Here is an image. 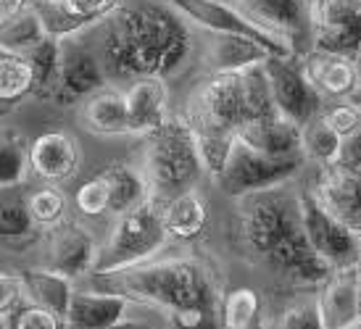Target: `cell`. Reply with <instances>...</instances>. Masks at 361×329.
Instances as JSON below:
<instances>
[{
  "label": "cell",
  "mask_w": 361,
  "mask_h": 329,
  "mask_svg": "<svg viewBox=\"0 0 361 329\" xmlns=\"http://www.w3.org/2000/svg\"><path fill=\"white\" fill-rule=\"evenodd\" d=\"M322 119L327 121L341 137L348 140L353 132L361 127V108L351 100H330L322 108Z\"/></svg>",
  "instance_id": "obj_39"
},
{
  "label": "cell",
  "mask_w": 361,
  "mask_h": 329,
  "mask_svg": "<svg viewBox=\"0 0 361 329\" xmlns=\"http://www.w3.org/2000/svg\"><path fill=\"white\" fill-rule=\"evenodd\" d=\"M324 329L361 327V269H338L317 290Z\"/></svg>",
  "instance_id": "obj_15"
},
{
  "label": "cell",
  "mask_w": 361,
  "mask_h": 329,
  "mask_svg": "<svg viewBox=\"0 0 361 329\" xmlns=\"http://www.w3.org/2000/svg\"><path fill=\"white\" fill-rule=\"evenodd\" d=\"M301 61L311 85L319 90L324 103L353 98L356 85H359L356 58L338 56V53H324V50H311L309 56H303Z\"/></svg>",
  "instance_id": "obj_19"
},
{
  "label": "cell",
  "mask_w": 361,
  "mask_h": 329,
  "mask_svg": "<svg viewBox=\"0 0 361 329\" xmlns=\"http://www.w3.org/2000/svg\"><path fill=\"white\" fill-rule=\"evenodd\" d=\"M259 30L303 58L314 50V13L311 0H227Z\"/></svg>",
  "instance_id": "obj_7"
},
{
  "label": "cell",
  "mask_w": 361,
  "mask_h": 329,
  "mask_svg": "<svg viewBox=\"0 0 361 329\" xmlns=\"http://www.w3.org/2000/svg\"><path fill=\"white\" fill-rule=\"evenodd\" d=\"M169 329H221L219 306H192V309L171 311Z\"/></svg>",
  "instance_id": "obj_40"
},
{
  "label": "cell",
  "mask_w": 361,
  "mask_h": 329,
  "mask_svg": "<svg viewBox=\"0 0 361 329\" xmlns=\"http://www.w3.org/2000/svg\"><path fill=\"white\" fill-rule=\"evenodd\" d=\"M356 69H359V85H356V92H353L351 103H356V106L361 108V56L356 58Z\"/></svg>",
  "instance_id": "obj_47"
},
{
  "label": "cell",
  "mask_w": 361,
  "mask_h": 329,
  "mask_svg": "<svg viewBox=\"0 0 361 329\" xmlns=\"http://www.w3.org/2000/svg\"><path fill=\"white\" fill-rule=\"evenodd\" d=\"M314 50L361 56V0H311Z\"/></svg>",
  "instance_id": "obj_12"
},
{
  "label": "cell",
  "mask_w": 361,
  "mask_h": 329,
  "mask_svg": "<svg viewBox=\"0 0 361 329\" xmlns=\"http://www.w3.org/2000/svg\"><path fill=\"white\" fill-rule=\"evenodd\" d=\"M221 329H251L264 324L259 292L251 287H238L221 295Z\"/></svg>",
  "instance_id": "obj_32"
},
{
  "label": "cell",
  "mask_w": 361,
  "mask_h": 329,
  "mask_svg": "<svg viewBox=\"0 0 361 329\" xmlns=\"http://www.w3.org/2000/svg\"><path fill=\"white\" fill-rule=\"evenodd\" d=\"M127 108H130V127L132 135L145 137L148 132L159 130L161 124L169 121V87L166 80L159 77H140L130 82L124 90Z\"/></svg>",
  "instance_id": "obj_21"
},
{
  "label": "cell",
  "mask_w": 361,
  "mask_h": 329,
  "mask_svg": "<svg viewBox=\"0 0 361 329\" xmlns=\"http://www.w3.org/2000/svg\"><path fill=\"white\" fill-rule=\"evenodd\" d=\"M251 329H267V324H256V327H251Z\"/></svg>",
  "instance_id": "obj_51"
},
{
  "label": "cell",
  "mask_w": 361,
  "mask_h": 329,
  "mask_svg": "<svg viewBox=\"0 0 361 329\" xmlns=\"http://www.w3.org/2000/svg\"><path fill=\"white\" fill-rule=\"evenodd\" d=\"M98 240L87 224L77 219H63L59 227L45 232V266L69 280H80L95 271Z\"/></svg>",
  "instance_id": "obj_13"
},
{
  "label": "cell",
  "mask_w": 361,
  "mask_h": 329,
  "mask_svg": "<svg viewBox=\"0 0 361 329\" xmlns=\"http://www.w3.org/2000/svg\"><path fill=\"white\" fill-rule=\"evenodd\" d=\"M92 290L114 292L130 303L164 311L192 309V306H221V292L206 263L195 259L145 261L130 269L90 274Z\"/></svg>",
  "instance_id": "obj_3"
},
{
  "label": "cell",
  "mask_w": 361,
  "mask_h": 329,
  "mask_svg": "<svg viewBox=\"0 0 361 329\" xmlns=\"http://www.w3.org/2000/svg\"><path fill=\"white\" fill-rule=\"evenodd\" d=\"M35 92V80L27 56H13L0 50V98L19 108L24 100L32 98Z\"/></svg>",
  "instance_id": "obj_33"
},
{
  "label": "cell",
  "mask_w": 361,
  "mask_h": 329,
  "mask_svg": "<svg viewBox=\"0 0 361 329\" xmlns=\"http://www.w3.org/2000/svg\"><path fill=\"white\" fill-rule=\"evenodd\" d=\"M195 142H198V153H201L203 169L209 177L219 180L227 161H230L238 135L235 132H195Z\"/></svg>",
  "instance_id": "obj_36"
},
{
  "label": "cell",
  "mask_w": 361,
  "mask_h": 329,
  "mask_svg": "<svg viewBox=\"0 0 361 329\" xmlns=\"http://www.w3.org/2000/svg\"><path fill=\"white\" fill-rule=\"evenodd\" d=\"M8 324L11 329H66V319H61L40 306H32L27 300L11 314Z\"/></svg>",
  "instance_id": "obj_42"
},
{
  "label": "cell",
  "mask_w": 361,
  "mask_h": 329,
  "mask_svg": "<svg viewBox=\"0 0 361 329\" xmlns=\"http://www.w3.org/2000/svg\"><path fill=\"white\" fill-rule=\"evenodd\" d=\"M109 85L106 69H103L98 50H90L82 40L66 37L63 40V63H61V82L53 103H59L63 108H71L77 103L95 95L98 90H103Z\"/></svg>",
  "instance_id": "obj_14"
},
{
  "label": "cell",
  "mask_w": 361,
  "mask_h": 329,
  "mask_svg": "<svg viewBox=\"0 0 361 329\" xmlns=\"http://www.w3.org/2000/svg\"><path fill=\"white\" fill-rule=\"evenodd\" d=\"M301 142H303V156L309 161L319 163V166H335L341 161L345 137H341L338 132L332 130L319 113L317 119H311L309 124L301 127Z\"/></svg>",
  "instance_id": "obj_31"
},
{
  "label": "cell",
  "mask_w": 361,
  "mask_h": 329,
  "mask_svg": "<svg viewBox=\"0 0 361 329\" xmlns=\"http://www.w3.org/2000/svg\"><path fill=\"white\" fill-rule=\"evenodd\" d=\"M27 206L35 224L42 232H51L53 227H59L61 221L66 219V195L61 192L56 185H40V187L27 190Z\"/></svg>",
  "instance_id": "obj_35"
},
{
  "label": "cell",
  "mask_w": 361,
  "mask_h": 329,
  "mask_svg": "<svg viewBox=\"0 0 361 329\" xmlns=\"http://www.w3.org/2000/svg\"><path fill=\"white\" fill-rule=\"evenodd\" d=\"M24 303V282L21 274L0 271V316H11Z\"/></svg>",
  "instance_id": "obj_43"
},
{
  "label": "cell",
  "mask_w": 361,
  "mask_h": 329,
  "mask_svg": "<svg viewBox=\"0 0 361 329\" xmlns=\"http://www.w3.org/2000/svg\"><path fill=\"white\" fill-rule=\"evenodd\" d=\"M164 3L171 6L177 13H182L190 24L211 32V35H238V37H248V40L259 42L271 56H280V58L295 56L288 45H282L280 40H274L271 35L251 24L227 0H164Z\"/></svg>",
  "instance_id": "obj_11"
},
{
  "label": "cell",
  "mask_w": 361,
  "mask_h": 329,
  "mask_svg": "<svg viewBox=\"0 0 361 329\" xmlns=\"http://www.w3.org/2000/svg\"><path fill=\"white\" fill-rule=\"evenodd\" d=\"M103 24L98 58L109 80H169L185 69L195 48L190 21L164 0L121 6Z\"/></svg>",
  "instance_id": "obj_2"
},
{
  "label": "cell",
  "mask_w": 361,
  "mask_h": 329,
  "mask_svg": "<svg viewBox=\"0 0 361 329\" xmlns=\"http://www.w3.org/2000/svg\"><path fill=\"white\" fill-rule=\"evenodd\" d=\"M80 116L85 130L92 132V135H101V137L132 135L130 108H127L124 90H116L111 85H106L103 90H98L82 103Z\"/></svg>",
  "instance_id": "obj_24"
},
{
  "label": "cell",
  "mask_w": 361,
  "mask_h": 329,
  "mask_svg": "<svg viewBox=\"0 0 361 329\" xmlns=\"http://www.w3.org/2000/svg\"><path fill=\"white\" fill-rule=\"evenodd\" d=\"M13 106H11V103H6V100L0 98V119H3V116H8V113H13Z\"/></svg>",
  "instance_id": "obj_48"
},
{
  "label": "cell",
  "mask_w": 361,
  "mask_h": 329,
  "mask_svg": "<svg viewBox=\"0 0 361 329\" xmlns=\"http://www.w3.org/2000/svg\"><path fill=\"white\" fill-rule=\"evenodd\" d=\"M21 282H24V300L27 303L40 306V309L51 311L61 319H66L71 295H74L69 277L42 266V269H24L21 271Z\"/></svg>",
  "instance_id": "obj_26"
},
{
  "label": "cell",
  "mask_w": 361,
  "mask_h": 329,
  "mask_svg": "<svg viewBox=\"0 0 361 329\" xmlns=\"http://www.w3.org/2000/svg\"><path fill=\"white\" fill-rule=\"evenodd\" d=\"M37 3H63V0H37Z\"/></svg>",
  "instance_id": "obj_50"
},
{
  "label": "cell",
  "mask_w": 361,
  "mask_h": 329,
  "mask_svg": "<svg viewBox=\"0 0 361 329\" xmlns=\"http://www.w3.org/2000/svg\"><path fill=\"white\" fill-rule=\"evenodd\" d=\"M314 195L330 211L335 219L345 224L356 235L361 232V180L343 166H319V177L314 182Z\"/></svg>",
  "instance_id": "obj_17"
},
{
  "label": "cell",
  "mask_w": 361,
  "mask_h": 329,
  "mask_svg": "<svg viewBox=\"0 0 361 329\" xmlns=\"http://www.w3.org/2000/svg\"><path fill=\"white\" fill-rule=\"evenodd\" d=\"M142 171L151 182L153 195L169 200L201 180L203 161L195 132L185 116H169L166 124L142 137Z\"/></svg>",
  "instance_id": "obj_4"
},
{
  "label": "cell",
  "mask_w": 361,
  "mask_h": 329,
  "mask_svg": "<svg viewBox=\"0 0 361 329\" xmlns=\"http://www.w3.org/2000/svg\"><path fill=\"white\" fill-rule=\"evenodd\" d=\"M192 132H235L245 119V92L240 74H209L190 92L185 113Z\"/></svg>",
  "instance_id": "obj_6"
},
{
  "label": "cell",
  "mask_w": 361,
  "mask_h": 329,
  "mask_svg": "<svg viewBox=\"0 0 361 329\" xmlns=\"http://www.w3.org/2000/svg\"><path fill=\"white\" fill-rule=\"evenodd\" d=\"M264 69L269 74L271 95H274V103L282 116L295 121L298 127L319 116L324 108V98L311 85L309 74L303 69V61L298 56H290V58L269 56Z\"/></svg>",
  "instance_id": "obj_10"
},
{
  "label": "cell",
  "mask_w": 361,
  "mask_h": 329,
  "mask_svg": "<svg viewBox=\"0 0 361 329\" xmlns=\"http://www.w3.org/2000/svg\"><path fill=\"white\" fill-rule=\"evenodd\" d=\"M356 240H359V263H361V232L356 235Z\"/></svg>",
  "instance_id": "obj_49"
},
{
  "label": "cell",
  "mask_w": 361,
  "mask_h": 329,
  "mask_svg": "<svg viewBox=\"0 0 361 329\" xmlns=\"http://www.w3.org/2000/svg\"><path fill=\"white\" fill-rule=\"evenodd\" d=\"M238 140L251 145L259 153L274 159H306L301 142V127L288 116H271V119L245 121L238 130Z\"/></svg>",
  "instance_id": "obj_20"
},
{
  "label": "cell",
  "mask_w": 361,
  "mask_h": 329,
  "mask_svg": "<svg viewBox=\"0 0 361 329\" xmlns=\"http://www.w3.org/2000/svg\"><path fill=\"white\" fill-rule=\"evenodd\" d=\"M109 329H151V327L140 319H127V316H124L119 324H114V327H109Z\"/></svg>",
  "instance_id": "obj_46"
},
{
  "label": "cell",
  "mask_w": 361,
  "mask_h": 329,
  "mask_svg": "<svg viewBox=\"0 0 361 329\" xmlns=\"http://www.w3.org/2000/svg\"><path fill=\"white\" fill-rule=\"evenodd\" d=\"M130 300L101 292V290H74L66 314V329H109L127 316Z\"/></svg>",
  "instance_id": "obj_23"
},
{
  "label": "cell",
  "mask_w": 361,
  "mask_h": 329,
  "mask_svg": "<svg viewBox=\"0 0 361 329\" xmlns=\"http://www.w3.org/2000/svg\"><path fill=\"white\" fill-rule=\"evenodd\" d=\"M301 195L303 230L309 237L311 248L330 263L332 269H361L359 263V240L356 232L332 216L330 211L319 203L311 187L298 190Z\"/></svg>",
  "instance_id": "obj_9"
},
{
  "label": "cell",
  "mask_w": 361,
  "mask_h": 329,
  "mask_svg": "<svg viewBox=\"0 0 361 329\" xmlns=\"http://www.w3.org/2000/svg\"><path fill=\"white\" fill-rule=\"evenodd\" d=\"M32 6L40 11L48 37L66 40V37H74V35H80V32L87 30L63 3H37V0H32Z\"/></svg>",
  "instance_id": "obj_37"
},
{
  "label": "cell",
  "mask_w": 361,
  "mask_h": 329,
  "mask_svg": "<svg viewBox=\"0 0 361 329\" xmlns=\"http://www.w3.org/2000/svg\"><path fill=\"white\" fill-rule=\"evenodd\" d=\"M169 240L171 237L164 224V200L153 195L142 206L116 216L109 240L98 250L92 274L130 269V266L153 261V256H159Z\"/></svg>",
  "instance_id": "obj_5"
},
{
  "label": "cell",
  "mask_w": 361,
  "mask_h": 329,
  "mask_svg": "<svg viewBox=\"0 0 361 329\" xmlns=\"http://www.w3.org/2000/svg\"><path fill=\"white\" fill-rule=\"evenodd\" d=\"M101 177L109 182L111 213L114 216H121V213L142 206L148 198H153V187L142 166H135L127 161H114L101 171Z\"/></svg>",
  "instance_id": "obj_25"
},
{
  "label": "cell",
  "mask_w": 361,
  "mask_h": 329,
  "mask_svg": "<svg viewBox=\"0 0 361 329\" xmlns=\"http://www.w3.org/2000/svg\"><path fill=\"white\" fill-rule=\"evenodd\" d=\"M164 224L171 240H190L201 237L209 224V206L198 190H185L174 198L164 200Z\"/></svg>",
  "instance_id": "obj_27"
},
{
  "label": "cell",
  "mask_w": 361,
  "mask_h": 329,
  "mask_svg": "<svg viewBox=\"0 0 361 329\" xmlns=\"http://www.w3.org/2000/svg\"><path fill=\"white\" fill-rule=\"evenodd\" d=\"M80 163V145L66 132H45L30 140V171L48 185H63L74 180Z\"/></svg>",
  "instance_id": "obj_16"
},
{
  "label": "cell",
  "mask_w": 361,
  "mask_h": 329,
  "mask_svg": "<svg viewBox=\"0 0 361 329\" xmlns=\"http://www.w3.org/2000/svg\"><path fill=\"white\" fill-rule=\"evenodd\" d=\"M63 6H66L87 30H92V27L103 24L106 19H111V16L124 6V0H63Z\"/></svg>",
  "instance_id": "obj_41"
},
{
  "label": "cell",
  "mask_w": 361,
  "mask_h": 329,
  "mask_svg": "<svg viewBox=\"0 0 361 329\" xmlns=\"http://www.w3.org/2000/svg\"><path fill=\"white\" fill-rule=\"evenodd\" d=\"M235 232L245 259L293 290H319L335 271L311 248L303 230L301 195L285 185L240 198Z\"/></svg>",
  "instance_id": "obj_1"
},
{
  "label": "cell",
  "mask_w": 361,
  "mask_h": 329,
  "mask_svg": "<svg viewBox=\"0 0 361 329\" xmlns=\"http://www.w3.org/2000/svg\"><path fill=\"white\" fill-rule=\"evenodd\" d=\"M267 329H324L317 290H298V295L282 306Z\"/></svg>",
  "instance_id": "obj_34"
},
{
  "label": "cell",
  "mask_w": 361,
  "mask_h": 329,
  "mask_svg": "<svg viewBox=\"0 0 361 329\" xmlns=\"http://www.w3.org/2000/svg\"><path fill=\"white\" fill-rule=\"evenodd\" d=\"M271 53L259 42L238 35H211L203 45V66L209 74H240V71L267 63Z\"/></svg>",
  "instance_id": "obj_22"
},
{
  "label": "cell",
  "mask_w": 361,
  "mask_h": 329,
  "mask_svg": "<svg viewBox=\"0 0 361 329\" xmlns=\"http://www.w3.org/2000/svg\"><path fill=\"white\" fill-rule=\"evenodd\" d=\"M45 232L35 224L27 206V187H0V250L6 253H27L32 250Z\"/></svg>",
  "instance_id": "obj_18"
},
{
  "label": "cell",
  "mask_w": 361,
  "mask_h": 329,
  "mask_svg": "<svg viewBox=\"0 0 361 329\" xmlns=\"http://www.w3.org/2000/svg\"><path fill=\"white\" fill-rule=\"evenodd\" d=\"M303 159H274L267 153L253 150L245 142H235L230 161L219 174V190L230 198H245L256 192L282 187L298 174Z\"/></svg>",
  "instance_id": "obj_8"
},
{
  "label": "cell",
  "mask_w": 361,
  "mask_h": 329,
  "mask_svg": "<svg viewBox=\"0 0 361 329\" xmlns=\"http://www.w3.org/2000/svg\"><path fill=\"white\" fill-rule=\"evenodd\" d=\"M338 166H343L345 171H351V174H356L361 180V127L345 140Z\"/></svg>",
  "instance_id": "obj_44"
},
{
  "label": "cell",
  "mask_w": 361,
  "mask_h": 329,
  "mask_svg": "<svg viewBox=\"0 0 361 329\" xmlns=\"http://www.w3.org/2000/svg\"><path fill=\"white\" fill-rule=\"evenodd\" d=\"M32 0H0V21L11 19L13 13H19L21 8H27Z\"/></svg>",
  "instance_id": "obj_45"
},
{
  "label": "cell",
  "mask_w": 361,
  "mask_h": 329,
  "mask_svg": "<svg viewBox=\"0 0 361 329\" xmlns=\"http://www.w3.org/2000/svg\"><path fill=\"white\" fill-rule=\"evenodd\" d=\"M74 209L87 219H98L103 213H111V192L109 182L101 177V171L92 180L82 182L74 195Z\"/></svg>",
  "instance_id": "obj_38"
},
{
  "label": "cell",
  "mask_w": 361,
  "mask_h": 329,
  "mask_svg": "<svg viewBox=\"0 0 361 329\" xmlns=\"http://www.w3.org/2000/svg\"><path fill=\"white\" fill-rule=\"evenodd\" d=\"M359 329H361V327H359Z\"/></svg>",
  "instance_id": "obj_52"
},
{
  "label": "cell",
  "mask_w": 361,
  "mask_h": 329,
  "mask_svg": "<svg viewBox=\"0 0 361 329\" xmlns=\"http://www.w3.org/2000/svg\"><path fill=\"white\" fill-rule=\"evenodd\" d=\"M45 37H48V32H45L40 11L35 8L32 3L27 8H21L19 13H13L11 19L0 21V50L3 53L27 56Z\"/></svg>",
  "instance_id": "obj_28"
},
{
  "label": "cell",
  "mask_w": 361,
  "mask_h": 329,
  "mask_svg": "<svg viewBox=\"0 0 361 329\" xmlns=\"http://www.w3.org/2000/svg\"><path fill=\"white\" fill-rule=\"evenodd\" d=\"M32 69V80H35V92L32 98L37 100H53L61 82V63H63V40L56 37H45L37 48L27 53Z\"/></svg>",
  "instance_id": "obj_29"
},
{
  "label": "cell",
  "mask_w": 361,
  "mask_h": 329,
  "mask_svg": "<svg viewBox=\"0 0 361 329\" xmlns=\"http://www.w3.org/2000/svg\"><path fill=\"white\" fill-rule=\"evenodd\" d=\"M30 177V140L13 127H0V187L24 185Z\"/></svg>",
  "instance_id": "obj_30"
}]
</instances>
